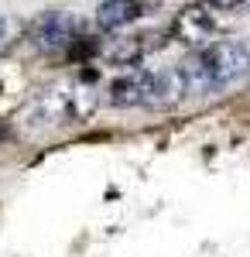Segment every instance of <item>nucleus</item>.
<instances>
[{"label":"nucleus","mask_w":250,"mask_h":257,"mask_svg":"<svg viewBox=\"0 0 250 257\" xmlns=\"http://www.w3.org/2000/svg\"><path fill=\"white\" fill-rule=\"evenodd\" d=\"M175 69H178L185 93H195V96L219 93L250 72V48L243 41H212Z\"/></svg>","instance_id":"f257e3e1"},{"label":"nucleus","mask_w":250,"mask_h":257,"mask_svg":"<svg viewBox=\"0 0 250 257\" xmlns=\"http://www.w3.org/2000/svg\"><path fill=\"white\" fill-rule=\"evenodd\" d=\"M99 93L89 79H65L48 86L38 99L28 106V117L38 123H82L93 117Z\"/></svg>","instance_id":"f03ea898"},{"label":"nucleus","mask_w":250,"mask_h":257,"mask_svg":"<svg viewBox=\"0 0 250 257\" xmlns=\"http://www.w3.org/2000/svg\"><path fill=\"white\" fill-rule=\"evenodd\" d=\"M28 38L38 52H69L72 41L79 38V21L65 11H48L31 21Z\"/></svg>","instance_id":"7ed1b4c3"},{"label":"nucleus","mask_w":250,"mask_h":257,"mask_svg":"<svg viewBox=\"0 0 250 257\" xmlns=\"http://www.w3.org/2000/svg\"><path fill=\"white\" fill-rule=\"evenodd\" d=\"M172 38L189 45V48H195V52L212 45L216 41V18L209 14V7H202V4L182 7L172 21Z\"/></svg>","instance_id":"20e7f679"},{"label":"nucleus","mask_w":250,"mask_h":257,"mask_svg":"<svg viewBox=\"0 0 250 257\" xmlns=\"http://www.w3.org/2000/svg\"><path fill=\"white\" fill-rule=\"evenodd\" d=\"M137 14H141L137 0H103L96 7V24L103 31H120L131 21H137Z\"/></svg>","instance_id":"39448f33"},{"label":"nucleus","mask_w":250,"mask_h":257,"mask_svg":"<svg viewBox=\"0 0 250 257\" xmlns=\"http://www.w3.org/2000/svg\"><path fill=\"white\" fill-rule=\"evenodd\" d=\"M158 48V35H141V38H123L120 45L106 48V59L116 65H137L144 55H151Z\"/></svg>","instance_id":"423d86ee"},{"label":"nucleus","mask_w":250,"mask_h":257,"mask_svg":"<svg viewBox=\"0 0 250 257\" xmlns=\"http://www.w3.org/2000/svg\"><path fill=\"white\" fill-rule=\"evenodd\" d=\"M212 11H243L250 0H206Z\"/></svg>","instance_id":"0eeeda50"},{"label":"nucleus","mask_w":250,"mask_h":257,"mask_svg":"<svg viewBox=\"0 0 250 257\" xmlns=\"http://www.w3.org/2000/svg\"><path fill=\"white\" fill-rule=\"evenodd\" d=\"M4 38H7V18H0V45H4Z\"/></svg>","instance_id":"6e6552de"},{"label":"nucleus","mask_w":250,"mask_h":257,"mask_svg":"<svg viewBox=\"0 0 250 257\" xmlns=\"http://www.w3.org/2000/svg\"><path fill=\"white\" fill-rule=\"evenodd\" d=\"M0 138H4V127H0Z\"/></svg>","instance_id":"1a4fd4ad"}]
</instances>
